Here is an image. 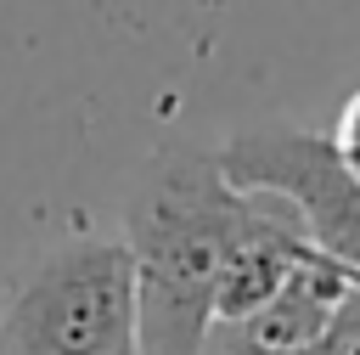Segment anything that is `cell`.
<instances>
[{"mask_svg": "<svg viewBox=\"0 0 360 355\" xmlns=\"http://www.w3.org/2000/svg\"><path fill=\"white\" fill-rule=\"evenodd\" d=\"M248 186L214 152H158L129 192L124 242L135 259L141 355H202L214 338V287L236 237Z\"/></svg>", "mask_w": 360, "mask_h": 355, "instance_id": "obj_1", "label": "cell"}, {"mask_svg": "<svg viewBox=\"0 0 360 355\" xmlns=\"http://www.w3.org/2000/svg\"><path fill=\"white\" fill-rule=\"evenodd\" d=\"M135 344V259L124 237L45 248L0 310V355H118Z\"/></svg>", "mask_w": 360, "mask_h": 355, "instance_id": "obj_2", "label": "cell"}, {"mask_svg": "<svg viewBox=\"0 0 360 355\" xmlns=\"http://www.w3.org/2000/svg\"><path fill=\"white\" fill-rule=\"evenodd\" d=\"M214 158L236 186L281 192L298 208L315 248H326L332 259H343L360 276V186L332 158L326 130L259 124V130H242L225 147H214Z\"/></svg>", "mask_w": 360, "mask_h": 355, "instance_id": "obj_3", "label": "cell"}, {"mask_svg": "<svg viewBox=\"0 0 360 355\" xmlns=\"http://www.w3.org/2000/svg\"><path fill=\"white\" fill-rule=\"evenodd\" d=\"M214 338H219V332H214ZM219 355H264V349H248V344H236V338H219ZM292 355H360V282L338 299V310H332V321L321 327V338L304 344V349H292Z\"/></svg>", "mask_w": 360, "mask_h": 355, "instance_id": "obj_4", "label": "cell"}, {"mask_svg": "<svg viewBox=\"0 0 360 355\" xmlns=\"http://www.w3.org/2000/svg\"><path fill=\"white\" fill-rule=\"evenodd\" d=\"M326 141H332V158L343 163V175L360 186V90L343 101V113H338V124L326 130Z\"/></svg>", "mask_w": 360, "mask_h": 355, "instance_id": "obj_5", "label": "cell"}, {"mask_svg": "<svg viewBox=\"0 0 360 355\" xmlns=\"http://www.w3.org/2000/svg\"><path fill=\"white\" fill-rule=\"evenodd\" d=\"M118 355H141V349H118Z\"/></svg>", "mask_w": 360, "mask_h": 355, "instance_id": "obj_6", "label": "cell"}]
</instances>
